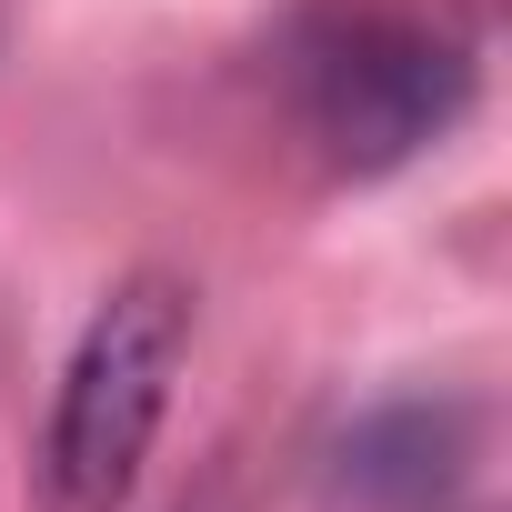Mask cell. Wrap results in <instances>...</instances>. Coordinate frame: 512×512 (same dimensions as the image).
I'll list each match as a JSON object with an SVG mask.
<instances>
[{
  "mask_svg": "<svg viewBox=\"0 0 512 512\" xmlns=\"http://www.w3.org/2000/svg\"><path fill=\"white\" fill-rule=\"evenodd\" d=\"M181 362H191V282L181 272L111 282L71 372H61L51 432H41V502L51 512H121L131 502Z\"/></svg>",
  "mask_w": 512,
  "mask_h": 512,
  "instance_id": "6da1fadb",
  "label": "cell"
},
{
  "mask_svg": "<svg viewBox=\"0 0 512 512\" xmlns=\"http://www.w3.org/2000/svg\"><path fill=\"white\" fill-rule=\"evenodd\" d=\"M292 101L332 171L382 181L452 141V121L472 111V51L402 11H322L292 41Z\"/></svg>",
  "mask_w": 512,
  "mask_h": 512,
  "instance_id": "7a4b0ae2",
  "label": "cell"
},
{
  "mask_svg": "<svg viewBox=\"0 0 512 512\" xmlns=\"http://www.w3.org/2000/svg\"><path fill=\"white\" fill-rule=\"evenodd\" d=\"M472 452H482L472 412L412 392V402H382V412H362V422L342 432L332 482H342L352 502H372V512H432V502L472 472Z\"/></svg>",
  "mask_w": 512,
  "mask_h": 512,
  "instance_id": "3957f363",
  "label": "cell"
},
{
  "mask_svg": "<svg viewBox=\"0 0 512 512\" xmlns=\"http://www.w3.org/2000/svg\"><path fill=\"white\" fill-rule=\"evenodd\" d=\"M171 512H251V492H241V472H231V462H211V472H201Z\"/></svg>",
  "mask_w": 512,
  "mask_h": 512,
  "instance_id": "277c9868",
  "label": "cell"
}]
</instances>
